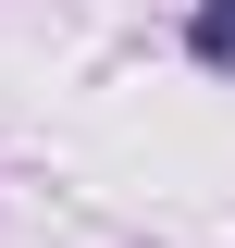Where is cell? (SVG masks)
<instances>
[{"label": "cell", "mask_w": 235, "mask_h": 248, "mask_svg": "<svg viewBox=\"0 0 235 248\" xmlns=\"http://www.w3.org/2000/svg\"><path fill=\"white\" fill-rule=\"evenodd\" d=\"M186 50H198L210 75H235V0H198V13H186Z\"/></svg>", "instance_id": "6da1fadb"}]
</instances>
